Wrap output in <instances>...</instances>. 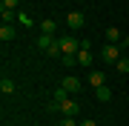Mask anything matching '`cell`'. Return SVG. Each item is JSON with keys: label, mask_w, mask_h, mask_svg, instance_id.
<instances>
[{"label": "cell", "mask_w": 129, "mask_h": 126, "mask_svg": "<svg viewBox=\"0 0 129 126\" xmlns=\"http://www.w3.org/2000/svg\"><path fill=\"white\" fill-rule=\"evenodd\" d=\"M101 60H103V63H118V60H120L118 43H106V46L101 49Z\"/></svg>", "instance_id": "6da1fadb"}, {"label": "cell", "mask_w": 129, "mask_h": 126, "mask_svg": "<svg viewBox=\"0 0 129 126\" xmlns=\"http://www.w3.org/2000/svg\"><path fill=\"white\" fill-rule=\"evenodd\" d=\"M60 49H63V55H78L80 52V40H75L72 34H66V37H60Z\"/></svg>", "instance_id": "7a4b0ae2"}, {"label": "cell", "mask_w": 129, "mask_h": 126, "mask_svg": "<svg viewBox=\"0 0 129 126\" xmlns=\"http://www.w3.org/2000/svg\"><path fill=\"white\" fill-rule=\"evenodd\" d=\"M83 23H86L83 12H69V14H66V26H69V29H80Z\"/></svg>", "instance_id": "3957f363"}, {"label": "cell", "mask_w": 129, "mask_h": 126, "mask_svg": "<svg viewBox=\"0 0 129 126\" xmlns=\"http://www.w3.org/2000/svg\"><path fill=\"white\" fill-rule=\"evenodd\" d=\"M60 112H63V117H75V115L80 112V106L69 98V100H63V103H60Z\"/></svg>", "instance_id": "277c9868"}, {"label": "cell", "mask_w": 129, "mask_h": 126, "mask_svg": "<svg viewBox=\"0 0 129 126\" xmlns=\"http://www.w3.org/2000/svg\"><path fill=\"white\" fill-rule=\"evenodd\" d=\"M60 86H63V89H66V92H69V95H78L80 89H83L78 77H63V80H60Z\"/></svg>", "instance_id": "5b68a950"}, {"label": "cell", "mask_w": 129, "mask_h": 126, "mask_svg": "<svg viewBox=\"0 0 129 126\" xmlns=\"http://www.w3.org/2000/svg\"><path fill=\"white\" fill-rule=\"evenodd\" d=\"M89 83H92L95 89H98V86H103V83H106V75H103L101 69H92V72H89Z\"/></svg>", "instance_id": "8992f818"}, {"label": "cell", "mask_w": 129, "mask_h": 126, "mask_svg": "<svg viewBox=\"0 0 129 126\" xmlns=\"http://www.w3.org/2000/svg\"><path fill=\"white\" fill-rule=\"evenodd\" d=\"M75 57H78V66H92V49H80Z\"/></svg>", "instance_id": "52a82bcc"}, {"label": "cell", "mask_w": 129, "mask_h": 126, "mask_svg": "<svg viewBox=\"0 0 129 126\" xmlns=\"http://www.w3.org/2000/svg\"><path fill=\"white\" fill-rule=\"evenodd\" d=\"M14 34H17V32H14L12 23H3V26H0V40H14Z\"/></svg>", "instance_id": "ba28073f"}, {"label": "cell", "mask_w": 129, "mask_h": 126, "mask_svg": "<svg viewBox=\"0 0 129 126\" xmlns=\"http://www.w3.org/2000/svg\"><path fill=\"white\" fill-rule=\"evenodd\" d=\"M63 100H69V92H66L63 86H57V89H55V95H52V103H57V106H60Z\"/></svg>", "instance_id": "9c48e42d"}, {"label": "cell", "mask_w": 129, "mask_h": 126, "mask_svg": "<svg viewBox=\"0 0 129 126\" xmlns=\"http://www.w3.org/2000/svg\"><path fill=\"white\" fill-rule=\"evenodd\" d=\"M40 32H43V34H55V32H57V23H55L52 17H46V20L40 23Z\"/></svg>", "instance_id": "30bf717a"}, {"label": "cell", "mask_w": 129, "mask_h": 126, "mask_svg": "<svg viewBox=\"0 0 129 126\" xmlns=\"http://www.w3.org/2000/svg\"><path fill=\"white\" fill-rule=\"evenodd\" d=\"M52 43H55V40H52V34H43V32H40V37H37V49L49 52V46H52Z\"/></svg>", "instance_id": "8fae6325"}, {"label": "cell", "mask_w": 129, "mask_h": 126, "mask_svg": "<svg viewBox=\"0 0 129 126\" xmlns=\"http://www.w3.org/2000/svg\"><path fill=\"white\" fill-rule=\"evenodd\" d=\"M95 92H98V100H103V103L112 100V89H109V86H98Z\"/></svg>", "instance_id": "7c38bea8"}, {"label": "cell", "mask_w": 129, "mask_h": 126, "mask_svg": "<svg viewBox=\"0 0 129 126\" xmlns=\"http://www.w3.org/2000/svg\"><path fill=\"white\" fill-rule=\"evenodd\" d=\"M106 40H109V43H118V40H120V29L109 26V29H106Z\"/></svg>", "instance_id": "4fadbf2b"}, {"label": "cell", "mask_w": 129, "mask_h": 126, "mask_svg": "<svg viewBox=\"0 0 129 126\" xmlns=\"http://www.w3.org/2000/svg\"><path fill=\"white\" fill-rule=\"evenodd\" d=\"M0 92H3V95H12V92H14V80L3 77V80H0Z\"/></svg>", "instance_id": "5bb4252c"}, {"label": "cell", "mask_w": 129, "mask_h": 126, "mask_svg": "<svg viewBox=\"0 0 129 126\" xmlns=\"http://www.w3.org/2000/svg\"><path fill=\"white\" fill-rule=\"evenodd\" d=\"M17 23H20V26H29V29H32V23H35V20L29 17L26 12H17Z\"/></svg>", "instance_id": "9a60e30c"}, {"label": "cell", "mask_w": 129, "mask_h": 126, "mask_svg": "<svg viewBox=\"0 0 129 126\" xmlns=\"http://www.w3.org/2000/svg\"><path fill=\"white\" fill-rule=\"evenodd\" d=\"M0 12H3V23H12V20H17L14 9H0Z\"/></svg>", "instance_id": "2e32d148"}, {"label": "cell", "mask_w": 129, "mask_h": 126, "mask_svg": "<svg viewBox=\"0 0 129 126\" xmlns=\"http://www.w3.org/2000/svg\"><path fill=\"white\" fill-rule=\"evenodd\" d=\"M115 69H118V72H123V75H126V72H129V57H120V60L115 63Z\"/></svg>", "instance_id": "e0dca14e"}, {"label": "cell", "mask_w": 129, "mask_h": 126, "mask_svg": "<svg viewBox=\"0 0 129 126\" xmlns=\"http://www.w3.org/2000/svg\"><path fill=\"white\" fill-rule=\"evenodd\" d=\"M60 63H63V66H75V63H78V57H75V55H63V57H60Z\"/></svg>", "instance_id": "ac0fdd59"}, {"label": "cell", "mask_w": 129, "mask_h": 126, "mask_svg": "<svg viewBox=\"0 0 129 126\" xmlns=\"http://www.w3.org/2000/svg\"><path fill=\"white\" fill-rule=\"evenodd\" d=\"M0 9H17V0H3V3H0Z\"/></svg>", "instance_id": "d6986e66"}, {"label": "cell", "mask_w": 129, "mask_h": 126, "mask_svg": "<svg viewBox=\"0 0 129 126\" xmlns=\"http://www.w3.org/2000/svg\"><path fill=\"white\" fill-rule=\"evenodd\" d=\"M60 126H80V123H75V117H63V120H60Z\"/></svg>", "instance_id": "ffe728a7"}, {"label": "cell", "mask_w": 129, "mask_h": 126, "mask_svg": "<svg viewBox=\"0 0 129 126\" xmlns=\"http://www.w3.org/2000/svg\"><path fill=\"white\" fill-rule=\"evenodd\" d=\"M80 126H98V120H92V117H89V120H83Z\"/></svg>", "instance_id": "44dd1931"}, {"label": "cell", "mask_w": 129, "mask_h": 126, "mask_svg": "<svg viewBox=\"0 0 129 126\" xmlns=\"http://www.w3.org/2000/svg\"><path fill=\"white\" fill-rule=\"evenodd\" d=\"M123 43H126V46H129V34H126V37H123Z\"/></svg>", "instance_id": "7402d4cb"}]
</instances>
